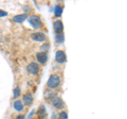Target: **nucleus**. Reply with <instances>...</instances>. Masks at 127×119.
Instances as JSON below:
<instances>
[{"label":"nucleus","instance_id":"1","mask_svg":"<svg viewBox=\"0 0 127 119\" xmlns=\"http://www.w3.org/2000/svg\"><path fill=\"white\" fill-rule=\"evenodd\" d=\"M59 83H61L59 77L56 76V74H52V76L50 77L49 81H48V87H49V88H56L59 85Z\"/></svg>","mask_w":127,"mask_h":119},{"label":"nucleus","instance_id":"2","mask_svg":"<svg viewBox=\"0 0 127 119\" xmlns=\"http://www.w3.org/2000/svg\"><path fill=\"white\" fill-rule=\"evenodd\" d=\"M29 21L30 23L32 25V27L35 28V29H37V28H40L41 27V20L40 18L36 15H32V16L29 17Z\"/></svg>","mask_w":127,"mask_h":119},{"label":"nucleus","instance_id":"3","mask_svg":"<svg viewBox=\"0 0 127 119\" xmlns=\"http://www.w3.org/2000/svg\"><path fill=\"white\" fill-rule=\"evenodd\" d=\"M27 69L31 74H36L39 71V66H38V64H36V63H30V64L28 65Z\"/></svg>","mask_w":127,"mask_h":119},{"label":"nucleus","instance_id":"4","mask_svg":"<svg viewBox=\"0 0 127 119\" xmlns=\"http://www.w3.org/2000/svg\"><path fill=\"white\" fill-rule=\"evenodd\" d=\"M56 61L58 63H65L67 61V57H66V53L64 52L63 50H58L56 52Z\"/></svg>","mask_w":127,"mask_h":119},{"label":"nucleus","instance_id":"5","mask_svg":"<svg viewBox=\"0 0 127 119\" xmlns=\"http://www.w3.org/2000/svg\"><path fill=\"white\" fill-rule=\"evenodd\" d=\"M36 59L40 64H45V63L48 61V54L46 52H38L36 54Z\"/></svg>","mask_w":127,"mask_h":119},{"label":"nucleus","instance_id":"6","mask_svg":"<svg viewBox=\"0 0 127 119\" xmlns=\"http://www.w3.org/2000/svg\"><path fill=\"white\" fill-rule=\"evenodd\" d=\"M31 37L36 42H43L46 39V35L43 33H40V32H36V33H33L31 35Z\"/></svg>","mask_w":127,"mask_h":119},{"label":"nucleus","instance_id":"7","mask_svg":"<svg viewBox=\"0 0 127 119\" xmlns=\"http://www.w3.org/2000/svg\"><path fill=\"white\" fill-rule=\"evenodd\" d=\"M63 30H64V25H63V22L61 20H56L54 22V31L56 32L57 34H62L63 32Z\"/></svg>","mask_w":127,"mask_h":119},{"label":"nucleus","instance_id":"8","mask_svg":"<svg viewBox=\"0 0 127 119\" xmlns=\"http://www.w3.org/2000/svg\"><path fill=\"white\" fill-rule=\"evenodd\" d=\"M27 18H28V16L26 14H20V15H16V16H14L13 20L15 22H22V21H25Z\"/></svg>","mask_w":127,"mask_h":119},{"label":"nucleus","instance_id":"9","mask_svg":"<svg viewBox=\"0 0 127 119\" xmlns=\"http://www.w3.org/2000/svg\"><path fill=\"white\" fill-rule=\"evenodd\" d=\"M32 101H33V97H32L31 94L25 95V97H23V103H25L26 105H31Z\"/></svg>","mask_w":127,"mask_h":119},{"label":"nucleus","instance_id":"10","mask_svg":"<svg viewBox=\"0 0 127 119\" xmlns=\"http://www.w3.org/2000/svg\"><path fill=\"white\" fill-rule=\"evenodd\" d=\"M53 105L56 109H62L63 106H64V101L62 100L61 98H55L54 100H53Z\"/></svg>","mask_w":127,"mask_h":119},{"label":"nucleus","instance_id":"11","mask_svg":"<svg viewBox=\"0 0 127 119\" xmlns=\"http://www.w3.org/2000/svg\"><path fill=\"white\" fill-rule=\"evenodd\" d=\"M63 13V6L62 5H56L55 6V9H54V14H55V16H61Z\"/></svg>","mask_w":127,"mask_h":119},{"label":"nucleus","instance_id":"12","mask_svg":"<svg viewBox=\"0 0 127 119\" xmlns=\"http://www.w3.org/2000/svg\"><path fill=\"white\" fill-rule=\"evenodd\" d=\"M14 108L17 111H22L23 110V104L21 103V101H16L14 103Z\"/></svg>","mask_w":127,"mask_h":119},{"label":"nucleus","instance_id":"13","mask_svg":"<svg viewBox=\"0 0 127 119\" xmlns=\"http://www.w3.org/2000/svg\"><path fill=\"white\" fill-rule=\"evenodd\" d=\"M58 119H68V115H67V113H66V112H63V113L59 114Z\"/></svg>","mask_w":127,"mask_h":119},{"label":"nucleus","instance_id":"14","mask_svg":"<svg viewBox=\"0 0 127 119\" xmlns=\"http://www.w3.org/2000/svg\"><path fill=\"white\" fill-rule=\"evenodd\" d=\"M56 41L59 42V43L64 42V35H63V34H57V35H56Z\"/></svg>","mask_w":127,"mask_h":119},{"label":"nucleus","instance_id":"15","mask_svg":"<svg viewBox=\"0 0 127 119\" xmlns=\"http://www.w3.org/2000/svg\"><path fill=\"white\" fill-rule=\"evenodd\" d=\"M19 95H20V89H19L18 87H17V88H15V90H14V97L17 98Z\"/></svg>","mask_w":127,"mask_h":119},{"label":"nucleus","instance_id":"16","mask_svg":"<svg viewBox=\"0 0 127 119\" xmlns=\"http://www.w3.org/2000/svg\"><path fill=\"white\" fill-rule=\"evenodd\" d=\"M7 13L5 11H2V10H0V17H2V16H6Z\"/></svg>","mask_w":127,"mask_h":119}]
</instances>
